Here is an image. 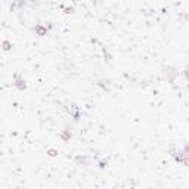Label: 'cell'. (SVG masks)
<instances>
[{"instance_id": "obj_1", "label": "cell", "mask_w": 189, "mask_h": 189, "mask_svg": "<svg viewBox=\"0 0 189 189\" xmlns=\"http://www.w3.org/2000/svg\"><path fill=\"white\" fill-rule=\"evenodd\" d=\"M34 31H35V34H37V35L43 37V35H46V34H47V28L42 27V25H35V27H34Z\"/></svg>"}, {"instance_id": "obj_2", "label": "cell", "mask_w": 189, "mask_h": 189, "mask_svg": "<svg viewBox=\"0 0 189 189\" xmlns=\"http://www.w3.org/2000/svg\"><path fill=\"white\" fill-rule=\"evenodd\" d=\"M13 84H15V86H16L18 89H21V90H24V89H25V87H27V84H25V81H24L22 78H19V77H18V76H16V81H15Z\"/></svg>"}, {"instance_id": "obj_3", "label": "cell", "mask_w": 189, "mask_h": 189, "mask_svg": "<svg viewBox=\"0 0 189 189\" xmlns=\"http://www.w3.org/2000/svg\"><path fill=\"white\" fill-rule=\"evenodd\" d=\"M0 46L3 47V50H11V49H12V45L9 43V42H8V40H6V42H3V43H2Z\"/></svg>"}, {"instance_id": "obj_4", "label": "cell", "mask_w": 189, "mask_h": 189, "mask_svg": "<svg viewBox=\"0 0 189 189\" xmlns=\"http://www.w3.org/2000/svg\"><path fill=\"white\" fill-rule=\"evenodd\" d=\"M76 161H78V163H83V164H87V157H77V158H76Z\"/></svg>"}, {"instance_id": "obj_5", "label": "cell", "mask_w": 189, "mask_h": 189, "mask_svg": "<svg viewBox=\"0 0 189 189\" xmlns=\"http://www.w3.org/2000/svg\"><path fill=\"white\" fill-rule=\"evenodd\" d=\"M49 152H50V155H52V157H53V155H56V151H53V149H50Z\"/></svg>"}]
</instances>
